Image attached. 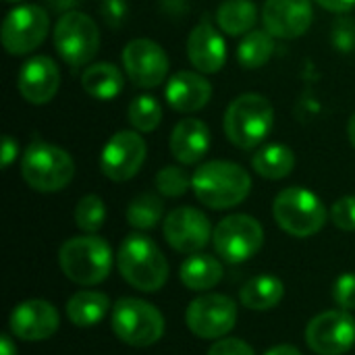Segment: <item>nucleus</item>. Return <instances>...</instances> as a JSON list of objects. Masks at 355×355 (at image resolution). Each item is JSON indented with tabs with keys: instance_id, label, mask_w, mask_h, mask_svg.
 I'll return each mask as SVG.
<instances>
[{
	"instance_id": "f257e3e1",
	"label": "nucleus",
	"mask_w": 355,
	"mask_h": 355,
	"mask_svg": "<svg viewBox=\"0 0 355 355\" xmlns=\"http://www.w3.org/2000/svg\"><path fill=\"white\" fill-rule=\"evenodd\" d=\"M191 189L196 198L212 208V210H227L241 204L252 191L250 173L229 160H212L191 175Z\"/></svg>"
},
{
	"instance_id": "f03ea898",
	"label": "nucleus",
	"mask_w": 355,
	"mask_h": 355,
	"mask_svg": "<svg viewBox=\"0 0 355 355\" xmlns=\"http://www.w3.org/2000/svg\"><path fill=\"white\" fill-rule=\"evenodd\" d=\"M116 266L121 277L144 293H156L168 281V262L162 250L141 233L125 237L116 254Z\"/></svg>"
},
{
	"instance_id": "7ed1b4c3",
	"label": "nucleus",
	"mask_w": 355,
	"mask_h": 355,
	"mask_svg": "<svg viewBox=\"0 0 355 355\" xmlns=\"http://www.w3.org/2000/svg\"><path fill=\"white\" fill-rule=\"evenodd\" d=\"M58 264L62 275L75 285L92 287L102 281L112 270V250L106 239L96 235L71 237L60 245Z\"/></svg>"
},
{
	"instance_id": "20e7f679",
	"label": "nucleus",
	"mask_w": 355,
	"mask_h": 355,
	"mask_svg": "<svg viewBox=\"0 0 355 355\" xmlns=\"http://www.w3.org/2000/svg\"><path fill=\"white\" fill-rule=\"evenodd\" d=\"M275 123V110L268 98L262 94H241L225 112L227 139L239 150L258 148L270 133Z\"/></svg>"
},
{
	"instance_id": "39448f33",
	"label": "nucleus",
	"mask_w": 355,
	"mask_h": 355,
	"mask_svg": "<svg viewBox=\"0 0 355 355\" xmlns=\"http://www.w3.org/2000/svg\"><path fill=\"white\" fill-rule=\"evenodd\" d=\"M21 175L31 189L40 193H54L71 183L75 175V162L62 148L35 141L23 154Z\"/></svg>"
},
{
	"instance_id": "423d86ee",
	"label": "nucleus",
	"mask_w": 355,
	"mask_h": 355,
	"mask_svg": "<svg viewBox=\"0 0 355 355\" xmlns=\"http://www.w3.org/2000/svg\"><path fill=\"white\" fill-rule=\"evenodd\" d=\"M277 225L293 237H312L327 225L329 212L322 200L306 187L283 189L272 204Z\"/></svg>"
},
{
	"instance_id": "0eeeda50",
	"label": "nucleus",
	"mask_w": 355,
	"mask_h": 355,
	"mask_svg": "<svg viewBox=\"0 0 355 355\" xmlns=\"http://www.w3.org/2000/svg\"><path fill=\"white\" fill-rule=\"evenodd\" d=\"M112 333L131 347H150L164 335V316L160 310L137 297H123L112 308Z\"/></svg>"
},
{
	"instance_id": "6e6552de",
	"label": "nucleus",
	"mask_w": 355,
	"mask_h": 355,
	"mask_svg": "<svg viewBox=\"0 0 355 355\" xmlns=\"http://www.w3.org/2000/svg\"><path fill=\"white\" fill-rule=\"evenodd\" d=\"M54 48L71 67L92 62L100 48V29L96 21L85 12L67 10L54 27Z\"/></svg>"
},
{
	"instance_id": "1a4fd4ad",
	"label": "nucleus",
	"mask_w": 355,
	"mask_h": 355,
	"mask_svg": "<svg viewBox=\"0 0 355 355\" xmlns=\"http://www.w3.org/2000/svg\"><path fill=\"white\" fill-rule=\"evenodd\" d=\"M212 243L225 262L241 264L260 252L264 243V229L250 214H231L216 225Z\"/></svg>"
},
{
	"instance_id": "9d476101",
	"label": "nucleus",
	"mask_w": 355,
	"mask_h": 355,
	"mask_svg": "<svg viewBox=\"0 0 355 355\" xmlns=\"http://www.w3.org/2000/svg\"><path fill=\"white\" fill-rule=\"evenodd\" d=\"M50 17L46 8L37 4H21L12 8L2 23V46L12 56L33 52L48 35Z\"/></svg>"
},
{
	"instance_id": "9b49d317",
	"label": "nucleus",
	"mask_w": 355,
	"mask_h": 355,
	"mask_svg": "<svg viewBox=\"0 0 355 355\" xmlns=\"http://www.w3.org/2000/svg\"><path fill=\"white\" fill-rule=\"evenodd\" d=\"M185 322L200 339H220L233 331L237 322V306L223 293H204L187 306Z\"/></svg>"
},
{
	"instance_id": "f8f14e48",
	"label": "nucleus",
	"mask_w": 355,
	"mask_h": 355,
	"mask_svg": "<svg viewBox=\"0 0 355 355\" xmlns=\"http://www.w3.org/2000/svg\"><path fill=\"white\" fill-rule=\"evenodd\" d=\"M306 343L316 355H343L355 345V318L347 310H329L306 327Z\"/></svg>"
},
{
	"instance_id": "ddd939ff",
	"label": "nucleus",
	"mask_w": 355,
	"mask_h": 355,
	"mask_svg": "<svg viewBox=\"0 0 355 355\" xmlns=\"http://www.w3.org/2000/svg\"><path fill=\"white\" fill-rule=\"evenodd\" d=\"M162 235L175 252L198 254L208 245L214 231L204 212L191 206H181L166 214Z\"/></svg>"
},
{
	"instance_id": "4468645a",
	"label": "nucleus",
	"mask_w": 355,
	"mask_h": 355,
	"mask_svg": "<svg viewBox=\"0 0 355 355\" xmlns=\"http://www.w3.org/2000/svg\"><path fill=\"white\" fill-rule=\"evenodd\" d=\"M146 154L148 148L139 133L119 131L106 141L100 154V168L110 181L123 183L139 173L146 162Z\"/></svg>"
},
{
	"instance_id": "2eb2a0df",
	"label": "nucleus",
	"mask_w": 355,
	"mask_h": 355,
	"mask_svg": "<svg viewBox=\"0 0 355 355\" xmlns=\"http://www.w3.org/2000/svg\"><path fill=\"white\" fill-rule=\"evenodd\" d=\"M123 67L127 77L139 87H156L166 79L168 56L148 37L131 40L123 50Z\"/></svg>"
},
{
	"instance_id": "dca6fc26",
	"label": "nucleus",
	"mask_w": 355,
	"mask_h": 355,
	"mask_svg": "<svg viewBox=\"0 0 355 355\" xmlns=\"http://www.w3.org/2000/svg\"><path fill=\"white\" fill-rule=\"evenodd\" d=\"M58 327H60L58 310L46 300L23 302V304L15 306V310L10 312V318H8L10 335L21 341H29V343L50 339L58 331Z\"/></svg>"
},
{
	"instance_id": "f3484780",
	"label": "nucleus",
	"mask_w": 355,
	"mask_h": 355,
	"mask_svg": "<svg viewBox=\"0 0 355 355\" xmlns=\"http://www.w3.org/2000/svg\"><path fill=\"white\" fill-rule=\"evenodd\" d=\"M314 19L312 0H266L262 10L264 27L270 35L281 40H295L304 35Z\"/></svg>"
},
{
	"instance_id": "a211bd4d",
	"label": "nucleus",
	"mask_w": 355,
	"mask_h": 355,
	"mask_svg": "<svg viewBox=\"0 0 355 355\" xmlns=\"http://www.w3.org/2000/svg\"><path fill=\"white\" fill-rule=\"evenodd\" d=\"M60 85L58 64L50 56H33L29 58L17 75V87L25 102L42 106L48 104Z\"/></svg>"
},
{
	"instance_id": "6ab92c4d",
	"label": "nucleus",
	"mask_w": 355,
	"mask_h": 355,
	"mask_svg": "<svg viewBox=\"0 0 355 355\" xmlns=\"http://www.w3.org/2000/svg\"><path fill=\"white\" fill-rule=\"evenodd\" d=\"M187 56L200 73H218L227 60V44L216 27L204 19L187 37Z\"/></svg>"
},
{
	"instance_id": "aec40b11",
	"label": "nucleus",
	"mask_w": 355,
	"mask_h": 355,
	"mask_svg": "<svg viewBox=\"0 0 355 355\" xmlns=\"http://www.w3.org/2000/svg\"><path fill=\"white\" fill-rule=\"evenodd\" d=\"M212 96V85L202 73L193 71H179L175 73L164 89V98L171 108L177 112H198L202 110Z\"/></svg>"
},
{
	"instance_id": "412c9836",
	"label": "nucleus",
	"mask_w": 355,
	"mask_h": 355,
	"mask_svg": "<svg viewBox=\"0 0 355 355\" xmlns=\"http://www.w3.org/2000/svg\"><path fill=\"white\" fill-rule=\"evenodd\" d=\"M168 146L181 164H198L210 150V129L200 119H183L175 125Z\"/></svg>"
},
{
	"instance_id": "4be33fe9",
	"label": "nucleus",
	"mask_w": 355,
	"mask_h": 355,
	"mask_svg": "<svg viewBox=\"0 0 355 355\" xmlns=\"http://www.w3.org/2000/svg\"><path fill=\"white\" fill-rule=\"evenodd\" d=\"M181 283L191 291H208L223 279V264L208 254H191L179 268Z\"/></svg>"
},
{
	"instance_id": "5701e85b",
	"label": "nucleus",
	"mask_w": 355,
	"mask_h": 355,
	"mask_svg": "<svg viewBox=\"0 0 355 355\" xmlns=\"http://www.w3.org/2000/svg\"><path fill=\"white\" fill-rule=\"evenodd\" d=\"M285 295V285L275 275H258L241 287V304L254 312L272 310Z\"/></svg>"
},
{
	"instance_id": "b1692460",
	"label": "nucleus",
	"mask_w": 355,
	"mask_h": 355,
	"mask_svg": "<svg viewBox=\"0 0 355 355\" xmlns=\"http://www.w3.org/2000/svg\"><path fill=\"white\" fill-rule=\"evenodd\" d=\"M123 73L112 62L89 64L81 75V87L96 100H112L123 92Z\"/></svg>"
},
{
	"instance_id": "393cba45",
	"label": "nucleus",
	"mask_w": 355,
	"mask_h": 355,
	"mask_svg": "<svg viewBox=\"0 0 355 355\" xmlns=\"http://www.w3.org/2000/svg\"><path fill=\"white\" fill-rule=\"evenodd\" d=\"M252 166L260 177L279 181L289 177L295 168V154L285 144H266L252 156Z\"/></svg>"
},
{
	"instance_id": "a878e982",
	"label": "nucleus",
	"mask_w": 355,
	"mask_h": 355,
	"mask_svg": "<svg viewBox=\"0 0 355 355\" xmlns=\"http://www.w3.org/2000/svg\"><path fill=\"white\" fill-rule=\"evenodd\" d=\"M110 310L108 295L100 291H77L67 302V316L79 329L96 327Z\"/></svg>"
},
{
	"instance_id": "bb28decb",
	"label": "nucleus",
	"mask_w": 355,
	"mask_h": 355,
	"mask_svg": "<svg viewBox=\"0 0 355 355\" xmlns=\"http://www.w3.org/2000/svg\"><path fill=\"white\" fill-rule=\"evenodd\" d=\"M258 21V8L252 0H225L216 10L218 27L229 35H243Z\"/></svg>"
},
{
	"instance_id": "cd10ccee",
	"label": "nucleus",
	"mask_w": 355,
	"mask_h": 355,
	"mask_svg": "<svg viewBox=\"0 0 355 355\" xmlns=\"http://www.w3.org/2000/svg\"><path fill=\"white\" fill-rule=\"evenodd\" d=\"M272 37L275 35H270L268 31H260V29L250 31L237 48L239 64L243 69H260L262 64H266L275 50Z\"/></svg>"
},
{
	"instance_id": "c85d7f7f",
	"label": "nucleus",
	"mask_w": 355,
	"mask_h": 355,
	"mask_svg": "<svg viewBox=\"0 0 355 355\" xmlns=\"http://www.w3.org/2000/svg\"><path fill=\"white\" fill-rule=\"evenodd\" d=\"M162 212H164V206H162V200L158 196L141 193L135 200H131V204L127 206V223L133 229L150 231L160 223Z\"/></svg>"
},
{
	"instance_id": "c756f323",
	"label": "nucleus",
	"mask_w": 355,
	"mask_h": 355,
	"mask_svg": "<svg viewBox=\"0 0 355 355\" xmlns=\"http://www.w3.org/2000/svg\"><path fill=\"white\" fill-rule=\"evenodd\" d=\"M127 119L139 133H150L162 121V106L152 96H137L127 108Z\"/></svg>"
},
{
	"instance_id": "7c9ffc66",
	"label": "nucleus",
	"mask_w": 355,
	"mask_h": 355,
	"mask_svg": "<svg viewBox=\"0 0 355 355\" xmlns=\"http://www.w3.org/2000/svg\"><path fill=\"white\" fill-rule=\"evenodd\" d=\"M106 220V206L102 202L100 196L96 193H89V196H83L79 202H77V208H75V223L77 227L83 231V233H98L102 229Z\"/></svg>"
},
{
	"instance_id": "2f4dec72",
	"label": "nucleus",
	"mask_w": 355,
	"mask_h": 355,
	"mask_svg": "<svg viewBox=\"0 0 355 355\" xmlns=\"http://www.w3.org/2000/svg\"><path fill=\"white\" fill-rule=\"evenodd\" d=\"M191 187V177L181 166H164L156 175V189L166 198H181Z\"/></svg>"
},
{
	"instance_id": "473e14b6",
	"label": "nucleus",
	"mask_w": 355,
	"mask_h": 355,
	"mask_svg": "<svg viewBox=\"0 0 355 355\" xmlns=\"http://www.w3.org/2000/svg\"><path fill=\"white\" fill-rule=\"evenodd\" d=\"M331 220L341 231H355V196H343L333 204Z\"/></svg>"
},
{
	"instance_id": "72a5a7b5",
	"label": "nucleus",
	"mask_w": 355,
	"mask_h": 355,
	"mask_svg": "<svg viewBox=\"0 0 355 355\" xmlns=\"http://www.w3.org/2000/svg\"><path fill=\"white\" fill-rule=\"evenodd\" d=\"M333 300L341 310H355V272H345L335 281Z\"/></svg>"
},
{
	"instance_id": "f704fd0d",
	"label": "nucleus",
	"mask_w": 355,
	"mask_h": 355,
	"mask_svg": "<svg viewBox=\"0 0 355 355\" xmlns=\"http://www.w3.org/2000/svg\"><path fill=\"white\" fill-rule=\"evenodd\" d=\"M333 44L339 52H352L355 48V21L349 17H341L333 25Z\"/></svg>"
},
{
	"instance_id": "c9c22d12",
	"label": "nucleus",
	"mask_w": 355,
	"mask_h": 355,
	"mask_svg": "<svg viewBox=\"0 0 355 355\" xmlns=\"http://www.w3.org/2000/svg\"><path fill=\"white\" fill-rule=\"evenodd\" d=\"M100 15L108 27H121L127 17V2L125 0H102Z\"/></svg>"
},
{
	"instance_id": "e433bc0d",
	"label": "nucleus",
	"mask_w": 355,
	"mask_h": 355,
	"mask_svg": "<svg viewBox=\"0 0 355 355\" xmlns=\"http://www.w3.org/2000/svg\"><path fill=\"white\" fill-rule=\"evenodd\" d=\"M208 355H256L254 349L241 341V339H220L216 341L210 349Z\"/></svg>"
},
{
	"instance_id": "4c0bfd02",
	"label": "nucleus",
	"mask_w": 355,
	"mask_h": 355,
	"mask_svg": "<svg viewBox=\"0 0 355 355\" xmlns=\"http://www.w3.org/2000/svg\"><path fill=\"white\" fill-rule=\"evenodd\" d=\"M2 168H8L12 164V160L17 158L19 154V141L10 135H4L2 137Z\"/></svg>"
},
{
	"instance_id": "58836bf2",
	"label": "nucleus",
	"mask_w": 355,
	"mask_h": 355,
	"mask_svg": "<svg viewBox=\"0 0 355 355\" xmlns=\"http://www.w3.org/2000/svg\"><path fill=\"white\" fill-rule=\"evenodd\" d=\"M322 8L331 10V12H349L352 8H355V0H316Z\"/></svg>"
},
{
	"instance_id": "ea45409f",
	"label": "nucleus",
	"mask_w": 355,
	"mask_h": 355,
	"mask_svg": "<svg viewBox=\"0 0 355 355\" xmlns=\"http://www.w3.org/2000/svg\"><path fill=\"white\" fill-rule=\"evenodd\" d=\"M0 355H17V345L12 343L10 335L0 337Z\"/></svg>"
},
{
	"instance_id": "a19ab883",
	"label": "nucleus",
	"mask_w": 355,
	"mask_h": 355,
	"mask_svg": "<svg viewBox=\"0 0 355 355\" xmlns=\"http://www.w3.org/2000/svg\"><path fill=\"white\" fill-rule=\"evenodd\" d=\"M264 355H302V352L293 345H277V347L268 349Z\"/></svg>"
},
{
	"instance_id": "79ce46f5",
	"label": "nucleus",
	"mask_w": 355,
	"mask_h": 355,
	"mask_svg": "<svg viewBox=\"0 0 355 355\" xmlns=\"http://www.w3.org/2000/svg\"><path fill=\"white\" fill-rule=\"evenodd\" d=\"M347 137H349L352 146H354V148H355V112H354V114H352L349 123H347Z\"/></svg>"
},
{
	"instance_id": "37998d69",
	"label": "nucleus",
	"mask_w": 355,
	"mask_h": 355,
	"mask_svg": "<svg viewBox=\"0 0 355 355\" xmlns=\"http://www.w3.org/2000/svg\"><path fill=\"white\" fill-rule=\"evenodd\" d=\"M4 2H21V0H4Z\"/></svg>"
}]
</instances>
